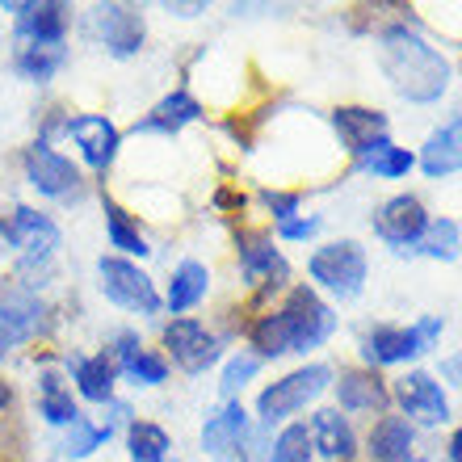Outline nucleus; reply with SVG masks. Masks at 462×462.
<instances>
[{"label":"nucleus","mask_w":462,"mask_h":462,"mask_svg":"<svg viewBox=\"0 0 462 462\" xmlns=\"http://www.w3.org/2000/svg\"><path fill=\"white\" fill-rule=\"evenodd\" d=\"M341 332V316L311 282H294L273 307L256 311L244 324V349L261 357V362H286V357H303L311 362L324 345Z\"/></svg>","instance_id":"f257e3e1"},{"label":"nucleus","mask_w":462,"mask_h":462,"mask_svg":"<svg viewBox=\"0 0 462 462\" xmlns=\"http://www.w3.org/2000/svg\"><path fill=\"white\" fill-rule=\"evenodd\" d=\"M374 60L387 88L400 101H408V106H441L446 93H450V80H454L450 55L408 17L378 25Z\"/></svg>","instance_id":"f03ea898"},{"label":"nucleus","mask_w":462,"mask_h":462,"mask_svg":"<svg viewBox=\"0 0 462 462\" xmlns=\"http://www.w3.org/2000/svg\"><path fill=\"white\" fill-rule=\"evenodd\" d=\"M0 248L9 253V278L47 294L63 253V227L51 210L34 202H5L0 207Z\"/></svg>","instance_id":"7ed1b4c3"},{"label":"nucleus","mask_w":462,"mask_h":462,"mask_svg":"<svg viewBox=\"0 0 462 462\" xmlns=\"http://www.w3.org/2000/svg\"><path fill=\"white\" fill-rule=\"evenodd\" d=\"M446 316L438 311H425L416 316L412 324H391V319H374V324H362L357 328V365L365 370H408V365H420L425 357L441 349V337H446Z\"/></svg>","instance_id":"20e7f679"},{"label":"nucleus","mask_w":462,"mask_h":462,"mask_svg":"<svg viewBox=\"0 0 462 462\" xmlns=\"http://www.w3.org/2000/svg\"><path fill=\"white\" fill-rule=\"evenodd\" d=\"M332 374H337L332 362H299L294 370H286V374H278L273 383H265L253 400L256 433H273V429L299 420L307 408H316L332 391Z\"/></svg>","instance_id":"39448f33"},{"label":"nucleus","mask_w":462,"mask_h":462,"mask_svg":"<svg viewBox=\"0 0 462 462\" xmlns=\"http://www.w3.org/2000/svg\"><path fill=\"white\" fill-rule=\"evenodd\" d=\"M63 316L42 291L17 278H0V365L25 353L30 345H47L60 332Z\"/></svg>","instance_id":"423d86ee"},{"label":"nucleus","mask_w":462,"mask_h":462,"mask_svg":"<svg viewBox=\"0 0 462 462\" xmlns=\"http://www.w3.org/2000/svg\"><path fill=\"white\" fill-rule=\"evenodd\" d=\"M17 172H22L25 189L38 198V202H51V207H85L88 202V172L76 164L68 152H60V143H47V139H30V143L17 152Z\"/></svg>","instance_id":"0eeeda50"},{"label":"nucleus","mask_w":462,"mask_h":462,"mask_svg":"<svg viewBox=\"0 0 462 462\" xmlns=\"http://www.w3.org/2000/svg\"><path fill=\"white\" fill-rule=\"evenodd\" d=\"M236 273L240 286L253 294V307L265 311L294 286V269L282 253V244L273 240L269 227H240L236 231ZM253 311V316H256Z\"/></svg>","instance_id":"6e6552de"},{"label":"nucleus","mask_w":462,"mask_h":462,"mask_svg":"<svg viewBox=\"0 0 462 462\" xmlns=\"http://www.w3.org/2000/svg\"><path fill=\"white\" fill-rule=\"evenodd\" d=\"M307 278L332 307L337 303H357L370 286V253L362 240L353 236H337L324 240L307 253Z\"/></svg>","instance_id":"1a4fd4ad"},{"label":"nucleus","mask_w":462,"mask_h":462,"mask_svg":"<svg viewBox=\"0 0 462 462\" xmlns=\"http://www.w3.org/2000/svg\"><path fill=\"white\" fill-rule=\"evenodd\" d=\"M93 286L110 307H118L122 316H131L134 324H156L164 316V299H160V282L147 273V265L126 261V256L101 253L93 261Z\"/></svg>","instance_id":"9d476101"},{"label":"nucleus","mask_w":462,"mask_h":462,"mask_svg":"<svg viewBox=\"0 0 462 462\" xmlns=\"http://www.w3.org/2000/svg\"><path fill=\"white\" fill-rule=\"evenodd\" d=\"M169 357L172 370H181L185 378H202L210 370H219L223 357L231 353V345L219 337L215 324H207L202 316H164L160 319V345Z\"/></svg>","instance_id":"9b49d317"},{"label":"nucleus","mask_w":462,"mask_h":462,"mask_svg":"<svg viewBox=\"0 0 462 462\" xmlns=\"http://www.w3.org/2000/svg\"><path fill=\"white\" fill-rule=\"evenodd\" d=\"M76 30L85 34V42L110 55V60L126 63L139 60L147 47V13L126 0H110V5H88L85 13H76Z\"/></svg>","instance_id":"f8f14e48"},{"label":"nucleus","mask_w":462,"mask_h":462,"mask_svg":"<svg viewBox=\"0 0 462 462\" xmlns=\"http://www.w3.org/2000/svg\"><path fill=\"white\" fill-rule=\"evenodd\" d=\"M391 412H400L420 433H438L454 420V400L429 365H408L391 378Z\"/></svg>","instance_id":"ddd939ff"},{"label":"nucleus","mask_w":462,"mask_h":462,"mask_svg":"<svg viewBox=\"0 0 462 462\" xmlns=\"http://www.w3.org/2000/svg\"><path fill=\"white\" fill-rule=\"evenodd\" d=\"M253 412L244 400H219L210 403L202 425H198V446L210 462H253Z\"/></svg>","instance_id":"4468645a"},{"label":"nucleus","mask_w":462,"mask_h":462,"mask_svg":"<svg viewBox=\"0 0 462 462\" xmlns=\"http://www.w3.org/2000/svg\"><path fill=\"white\" fill-rule=\"evenodd\" d=\"M63 139L76 147V164H80L88 177L106 181L122 156V139H126V134L118 131V122H114L110 114L72 110L68 126H63Z\"/></svg>","instance_id":"2eb2a0df"},{"label":"nucleus","mask_w":462,"mask_h":462,"mask_svg":"<svg viewBox=\"0 0 462 462\" xmlns=\"http://www.w3.org/2000/svg\"><path fill=\"white\" fill-rule=\"evenodd\" d=\"M429 219H433V210L425 207V198L420 194H391L383 198L374 210H370V231H374V240L383 248H391L395 256H416V244L420 236L429 231Z\"/></svg>","instance_id":"dca6fc26"},{"label":"nucleus","mask_w":462,"mask_h":462,"mask_svg":"<svg viewBox=\"0 0 462 462\" xmlns=\"http://www.w3.org/2000/svg\"><path fill=\"white\" fill-rule=\"evenodd\" d=\"M9 13L13 42H38V47H68L76 30V9L68 0H9L0 5Z\"/></svg>","instance_id":"f3484780"},{"label":"nucleus","mask_w":462,"mask_h":462,"mask_svg":"<svg viewBox=\"0 0 462 462\" xmlns=\"http://www.w3.org/2000/svg\"><path fill=\"white\" fill-rule=\"evenodd\" d=\"M63 374H68V383H72L76 400H80V408H106V403L118 400V365H114V357L106 349H72L60 357Z\"/></svg>","instance_id":"a211bd4d"},{"label":"nucleus","mask_w":462,"mask_h":462,"mask_svg":"<svg viewBox=\"0 0 462 462\" xmlns=\"http://www.w3.org/2000/svg\"><path fill=\"white\" fill-rule=\"evenodd\" d=\"M332 408H341L349 420L365 416V420H374V416L391 412V378H383L378 370H365V365H337V374H332V391H328Z\"/></svg>","instance_id":"6ab92c4d"},{"label":"nucleus","mask_w":462,"mask_h":462,"mask_svg":"<svg viewBox=\"0 0 462 462\" xmlns=\"http://www.w3.org/2000/svg\"><path fill=\"white\" fill-rule=\"evenodd\" d=\"M34 416L51 429V433H63V429H72L76 420L85 416V408L76 400V391H72V383H68V374H63V365L55 353H42V357H38Z\"/></svg>","instance_id":"aec40b11"},{"label":"nucleus","mask_w":462,"mask_h":462,"mask_svg":"<svg viewBox=\"0 0 462 462\" xmlns=\"http://www.w3.org/2000/svg\"><path fill=\"white\" fill-rule=\"evenodd\" d=\"M425 438L416 425H408L400 412H383L362 433L365 462H433L425 450Z\"/></svg>","instance_id":"412c9836"},{"label":"nucleus","mask_w":462,"mask_h":462,"mask_svg":"<svg viewBox=\"0 0 462 462\" xmlns=\"http://www.w3.org/2000/svg\"><path fill=\"white\" fill-rule=\"evenodd\" d=\"M207 118V106L189 93V85H177L169 88L164 97H156L152 106H147L143 118L131 122V134L139 139V134H156V139H177L181 131H189V126H198V122Z\"/></svg>","instance_id":"4be33fe9"},{"label":"nucleus","mask_w":462,"mask_h":462,"mask_svg":"<svg viewBox=\"0 0 462 462\" xmlns=\"http://www.w3.org/2000/svg\"><path fill=\"white\" fill-rule=\"evenodd\" d=\"M307 433H311V454L316 462H357L362 458V433H357V420L341 412V408H311L307 416Z\"/></svg>","instance_id":"5701e85b"},{"label":"nucleus","mask_w":462,"mask_h":462,"mask_svg":"<svg viewBox=\"0 0 462 462\" xmlns=\"http://www.w3.org/2000/svg\"><path fill=\"white\" fill-rule=\"evenodd\" d=\"M215 291V273L202 256H181L177 265L169 269V278L160 286V299H164V316H189L210 299Z\"/></svg>","instance_id":"b1692460"},{"label":"nucleus","mask_w":462,"mask_h":462,"mask_svg":"<svg viewBox=\"0 0 462 462\" xmlns=\"http://www.w3.org/2000/svg\"><path fill=\"white\" fill-rule=\"evenodd\" d=\"M328 131L337 139V147H341V156L353 164L370 143L391 134V118L383 110H374V106H337L328 114Z\"/></svg>","instance_id":"393cba45"},{"label":"nucleus","mask_w":462,"mask_h":462,"mask_svg":"<svg viewBox=\"0 0 462 462\" xmlns=\"http://www.w3.org/2000/svg\"><path fill=\"white\" fill-rule=\"evenodd\" d=\"M97 202H101V227H106V253L114 256H126V261H152V240H147L143 223H139V215H131V210L122 207L114 194H106V185L97 189Z\"/></svg>","instance_id":"a878e982"},{"label":"nucleus","mask_w":462,"mask_h":462,"mask_svg":"<svg viewBox=\"0 0 462 462\" xmlns=\"http://www.w3.org/2000/svg\"><path fill=\"white\" fill-rule=\"evenodd\" d=\"M114 438H122V425H114L106 412L80 416L72 429L55 433V458L60 462H88L93 454H101Z\"/></svg>","instance_id":"bb28decb"},{"label":"nucleus","mask_w":462,"mask_h":462,"mask_svg":"<svg viewBox=\"0 0 462 462\" xmlns=\"http://www.w3.org/2000/svg\"><path fill=\"white\" fill-rule=\"evenodd\" d=\"M72 63V47H38V42H13L9 51V72L22 85L47 88L55 76Z\"/></svg>","instance_id":"cd10ccee"},{"label":"nucleus","mask_w":462,"mask_h":462,"mask_svg":"<svg viewBox=\"0 0 462 462\" xmlns=\"http://www.w3.org/2000/svg\"><path fill=\"white\" fill-rule=\"evenodd\" d=\"M353 172H362V177H374V181H403V177H412L416 172V152L412 147L395 143L391 134H383L378 143H370L362 156L349 164Z\"/></svg>","instance_id":"c85d7f7f"},{"label":"nucleus","mask_w":462,"mask_h":462,"mask_svg":"<svg viewBox=\"0 0 462 462\" xmlns=\"http://www.w3.org/2000/svg\"><path fill=\"white\" fill-rule=\"evenodd\" d=\"M253 462H316L307 420H291L273 433H253Z\"/></svg>","instance_id":"c756f323"},{"label":"nucleus","mask_w":462,"mask_h":462,"mask_svg":"<svg viewBox=\"0 0 462 462\" xmlns=\"http://www.w3.org/2000/svg\"><path fill=\"white\" fill-rule=\"evenodd\" d=\"M122 450H126V462H172L177 458V441L160 420L134 416L131 425L122 429Z\"/></svg>","instance_id":"7c9ffc66"},{"label":"nucleus","mask_w":462,"mask_h":462,"mask_svg":"<svg viewBox=\"0 0 462 462\" xmlns=\"http://www.w3.org/2000/svg\"><path fill=\"white\" fill-rule=\"evenodd\" d=\"M416 169L425 172L429 181H450L462 172V143L446 131V122L425 134V143L416 147Z\"/></svg>","instance_id":"2f4dec72"},{"label":"nucleus","mask_w":462,"mask_h":462,"mask_svg":"<svg viewBox=\"0 0 462 462\" xmlns=\"http://www.w3.org/2000/svg\"><path fill=\"white\" fill-rule=\"evenodd\" d=\"M416 256L420 261H433V265H454L462 261V223L454 215H433L429 231L416 244Z\"/></svg>","instance_id":"473e14b6"},{"label":"nucleus","mask_w":462,"mask_h":462,"mask_svg":"<svg viewBox=\"0 0 462 462\" xmlns=\"http://www.w3.org/2000/svg\"><path fill=\"white\" fill-rule=\"evenodd\" d=\"M118 378L131 391H160V387H169V383H172V365H169V357H164L156 345H147L134 362L122 365Z\"/></svg>","instance_id":"72a5a7b5"},{"label":"nucleus","mask_w":462,"mask_h":462,"mask_svg":"<svg viewBox=\"0 0 462 462\" xmlns=\"http://www.w3.org/2000/svg\"><path fill=\"white\" fill-rule=\"evenodd\" d=\"M261 370H265L261 357H253L248 349H231L219 365V400H244V391L253 387Z\"/></svg>","instance_id":"f704fd0d"},{"label":"nucleus","mask_w":462,"mask_h":462,"mask_svg":"<svg viewBox=\"0 0 462 462\" xmlns=\"http://www.w3.org/2000/svg\"><path fill=\"white\" fill-rule=\"evenodd\" d=\"M101 349L110 353L114 365L122 370V365L134 362V357L147 349V337H143V328H139V324H118V328L106 332V345H101Z\"/></svg>","instance_id":"c9c22d12"},{"label":"nucleus","mask_w":462,"mask_h":462,"mask_svg":"<svg viewBox=\"0 0 462 462\" xmlns=\"http://www.w3.org/2000/svg\"><path fill=\"white\" fill-rule=\"evenodd\" d=\"M256 202L265 207V215L273 219V227L294 215H303V189H278V185H261L256 189Z\"/></svg>","instance_id":"e433bc0d"},{"label":"nucleus","mask_w":462,"mask_h":462,"mask_svg":"<svg viewBox=\"0 0 462 462\" xmlns=\"http://www.w3.org/2000/svg\"><path fill=\"white\" fill-rule=\"evenodd\" d=\"M269 231H273L278 244H311L324 231V215H294V219L278 223V227H269Z\"/></svg>","instance_id":"4c0bfd02"},{"label":"nucleus","mask_w":462,"mask_h":462,"mask_svg":"<svg viewBox=\"0 0 462 462\" xmlns=\"http://www.w3.org/2000/svg\"><path fill=\"white\" fill-rule=\"evenodd\" d=\"M433 374L441 378V387L450 391V387H462V349H454V353H446L438 362V370Z\"/></svg>","instance_id":"58836bf2"},{"label":"nucleus","mask_w":462,"mask_h":462,"mask_svg":"<svg viewBox=\"0 0 462 462\" xmlns=\"http://www.w3.org/2000/svg\"><path fill=\"white\" fill-rule=\"evenodd\" d=\"M13 412H17V383L9 374H0V425H9Z\"/></svg>","instance_id":"ea45409f"},{"label":"nucleus","mask_w":462,"mask_h":462,"mask_svg":"<svg viewBox=\"0 0 462 462\" xmlns=\"http://www.w3.org/2000/svg\"><path fill=\"white\" fill-rule=\"evenodd\" d=\"M441 458H446V462H462V425L454 429L450 438H446V450H441Z\"/></svg>","instance_id":"a19ab883"},{"label":"nucleus","mask_w":462,"mask_h":462,"mask_svg":"<svg viewBox=\"0 0 462 462\" xmlns=\"http://www.w3.org/2000/svg\"><path fill=\"white\" fill-rule=\"evenodd\" d=\"M169 17H198V13H207V0H198V5H164Z\"/></svg>","instance_id":"79ce46f5"},{"label":"nucleus","mask_w":462,"mask_h":462,"mask_svg":"<svg viewBox=\"0 0 462 462\" xmlns=\"http://www.w3.org/2000/svg\"><path fill=\"white\" fill-rule=\"evenodd\" d=\"M446 131H450L454 139H458V143H462V110H458V114H450V118H446Z\"/></svg>","instance_id":"37998d69"},{"label":"nucleus","mask_w":462,"mask_h":462,"mask_svg":"<svg viewBox=\"0 0 462 462\" xmlns=\"http://www.w3.org/2000/svg\"><path fill=\"white\" fill-rule=\"evenodd\" d=\"M0 462H17V458H9V454H0Z\"/></svg>","instance_id":"c03bdc74"},{"label":"nucleus","mask_w":462,"mask_h":462,"mask_svg":"<svg viewBox=\"0 0 462 462\" xmlns=\"http://www.w3.org/2000/svg\"><path fill=\"white\" fill-rule=\"evenodd\" d=\"M0 47H5V34H0Z\"/></svg>","instance_id":"a18cd8bd"},{"label":"nucleus","mask_w":462,"mask_h":462,"mask_svg":"<svg viewBox=\"0 0 462 462\" xmlns=\"http://www.w3.org/2000/svg\"><path fill=\"white\" fill-rule=\"evenodd\" d=\"M172 462H181V458H172Z\"/></svg>","instance_id":"49530a36"},{"label":"nucleus","mask_w":462,"mask_h":462,"mask_svg":"<svg viewBox=\"0 0 462 462\" xmlns=\"http://www.w3.org/2000/svg\"><path fill=\"white\" fill-rule=\"evenodd\" d=\"M458 68H462V63H458Z\"/></svg>","instance_id":"de8ad7c7"}]
</instances>
